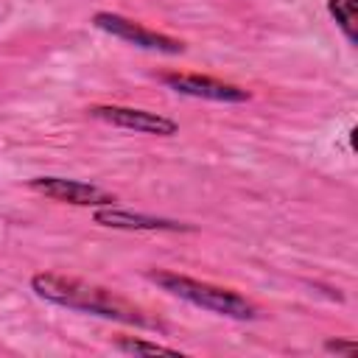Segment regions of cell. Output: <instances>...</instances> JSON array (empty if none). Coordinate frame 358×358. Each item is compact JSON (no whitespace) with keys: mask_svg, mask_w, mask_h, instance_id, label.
<instances>
[{"mask_svg":"<svg viewBox=\"0 0 358 358\" xmlns=\"http://www.w3.org/2000/svg\"><path fill=\"white\" fill-rule=\"evenodd\" d=\"M151 282H157L162 291H168L171 296H179L201 310H210V313H218V316H227V319H255L257 316V308L255 302H249L246 296H241L238 291L232 288H224V285H213V282H204V280H193V277H185V274H176V271H165V268H151L145 274Z\"/></svg>","mask_w":358,"mask_h":358,"instance_id":"2","label":"cell"},{"mask_svg":"<svg viewBox=\"0 0 358 358\" xmlns=\"http://www.w3.org/2000/svg\"><path fill=\"white\" fill-rule=\"evenodd\" d=\"M92 25L112 34L115 39H123L134 48H143V50H154V53H168V56H176V53H185V42L176 39V36H168V34H159V31H151L123 14H115V11H95L92 14Z\"/></svg>","mask_w":358,"mask_h":358,"instance_id":"3","label":"cell"},{"mask_svg":"<svg viewBox=\"0 0 358 358\" xmlns=\"http://www.w3.org/2000/svg\"><path fill=\"white\" fill-rule=\"evenodd\" d=\"M327 11L347 36L350 45L358 42V0H327Z\"/></svg>","mask_w":358,"mask_h":358,"instance_id":"8","label":"cell"},{"mask_svg":"<svg viewBox=\"0 0 358 358\" xmlns=\"http://www.w3.org/2000/svg\"><path fill=\"white\" fill-rule=\"evenodd\" d=\"M90 117L103 120L115 129H126V131H137V134H157V137H173L179 131V123L159 115V112H148V109H137V106H117V103H95L87 109Z\"/></svg>","mask_w":358,"mask_h":358,"instance_id":"4","label":"cell"},{"mask_svg":"<svg viewBox=\"0 0 358 358\" xmlns=\"http://www.w3.org/2000/svg\"><path fill=\"white\" fill-rule=\"evenodd\" d=\"M31 291L45 302L76 310V313H90V316H101V319H112V322L134 324V327H151V330L162 327L159 322L145 316L143 308H137L117 291L87 282L81 277H70L59 271H39L31 277Z\"/></svg>","mask_w":358,"mask_h":358,"instance_id":"1","label":"cell"},{"mask_svg":"<svg viewBox=\"0 0 358 358\" xmlns=\"http://www.w3.org/2000/svg\"><path fill=\"white\" fill-rule=\"evenodd\" d=\"M159 81L165 87H171L179 95H190V98H204V101H218V103H243L252 98L249 90L238 87V84H227L210 76H199V73H162Z\"/></svg>","mask_w":358,"mask_h":358,"instance_id":"6","label":"cell"},{"mask_svg":"<svg viewBox=\"0 0 358 358\" xmlns=\"http://www.w3.org/2000/svg\"><path fill=\"white\" fill-rule=\"evenodd\" d=\"M324 352L355 355V352H358V344H355V341H341V338H327V341H324Z\"/></svg>","mask_w":358,"mask_h":358,"instance_id":"10","label":"cell"},{"mask_svg":"<svg viewBox=\"0 0 358 358\" xmlns=\"http://www.w3.org/2000/svg\"><path fill=\"white\" fill-rule=\"evenodd\" d=\"M115 350L120 352H129V355H179V350L173 347H165V344H154V341H143V338H131V336H123L115 341Z\"/></svg>","mask_w":358,"mask_h":358,"instance_id":"9","label":"cell"},{"mask_svg":"<svg viewBox=\"0 0 358 358\" xmlns=\"http://www.w3.org/2000/svg\"><path fill=\"white\" fill-rule=\"evenodd\" d=\"M28 187L50 201L59 204H73V207H109L115 204V193L90 185V182H78V179H64V176H34L28 182Z\"/></svg>","mask_w":358,"mask_h":358,"instance_id":"5","label":"cell"},{"mask_svg":"<svg viewBox=\"0 0 358 358\" xmlns=\"http://www.w3.org/2000/svg\"><path fill=\"white\" fill-rule=\"evenodd\" d=\"M92 221L98 227L109 229H129V232H193L190 224L176 221V218H162V215H148V213H131L120 210L115 204L109 207H95Z\"/></svg>","mask_w":358,"mask_h":358,"instance_id":"7","label":"cell"}]
</instances>
